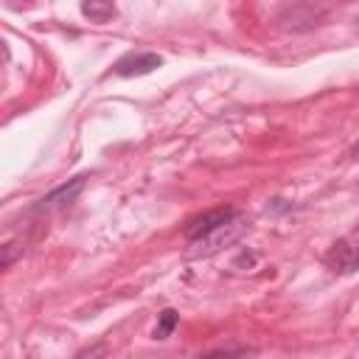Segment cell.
Wrapping results in <instances>:
<instances>
[{
    "mask_svg": "<svg viewBox=\"0 0 359 359\" xmlns=\"http://www.w3.org/2000/svg\"><path fill=\"white\" fill-rule=\"evenodd\" d=\"M233 216H236V210H233V208H216V210H208V213L196 216V219L185 227V238H188V241H196V238L208 236L210 230H216L219 224L230 222Z\"/></svg>",
    "mask_w": 359,
    "mask_h": 359,
    "instance_id": "4",
    "label": "cell"
},
{
    "mask_svg": "<svg viewBox=\"0 0 359 359\" xmlns=\"http://www.w3.org/2000/svg\"><path fill=\"white\" fill-rule=\"evenodd\" d=\"M247 230H250V222L236 213L230 222L219 224V227L210 230L208 236H202V238H196V241H188V258H208V255L219 252L222 247L236 244Z\"/></svg>",
    "mask_w": 359,
    "mask_h": 359,
    "instance_id": "1",
    "label": "cell"
},
{
    "mask_svg": "<svg viewBox=\"0 0 359 359\" xmlns=\"http://www.w3.org/2000/svg\"><path fill=\"white\" fill-rule=\"evenodd\" d=\"M325 264H328L331 272H339V275L356 272V269H359V241H348V238L337 241V244L328 250Z\"/></svg>",
    "mask_w": 359,
    "mask_h": 359,
    "instance_id": "3",
    "label": "cell"
},
{
    "mask_svg": "<svg viewBox=\"0 0 359 359\" xmlns=\"http://www.w3.org/2000/svg\"><path fill=\"white\" fill-rule=\"evenodd\" d=\"M81 191H84V177H73L70 182H65V185L53 188L48 196H42L36 208H59V205H70Z\"/></svg>",
    "mask_w": 359,
    "mask_h": 359,
    "instance_id": "5",
    "label": "cell"
},
{
    "mask_svg": "<svg viewBox=\"0 0 359 359\" xmlns=\"http://www.w3.org/2000/svg\"><path fill=\"white\" fill-rule=\"evenodd\" d=\"M351 160H359V140H356L353 149H351Z\"/></svg>",
    "mask_w": 359,
    "mask_h": 359,
    "instance_id": "11",
    "label": "cell"
},
{
    "mask_svg": "<svg viewBox=\"0 0 359 359\" xmlns=\"http://www.w3.org/2000/svg\"><path fill=\"white\" fill-rule=\"evenodd\" d=\"M81 14L90 20V22H107L118 14V8L112 3H101V0H87L81 3Z\"/></svg>",
    "mask_w": 359,
    "mask_h": 359,
    "instance_id": "6",
    "label": "cell"
},
{
    "mask_svg": "<svg viewBox=\"0 0 359 359\" xmlns=\"http://www.w3.org/2000/svg\"><path fill=\"white\" fill-rule=\"evenodd\" d=\"M17 255H22V247H20V244H14V241H8V244L3 247V258H0V264L8 269V266L14 264V258H17Z\"/></svg>",
    "mask_w": 359,
    "mask_h": 359,
    "instance_id": "9",
    "label": "cell"
},
{
    "mask_svg": "<svg viewBox=\"0 0 359 359\" xmlns=\"http://www.w3.org/2000/svg\"><path fill=\"white\" fill-rule=\"evenodd\" d=\"M76 359H107V345H93V348L81 351Z\"/></svg>",
    "mask_w": 359,
    "mask_h": 359,
    "instance_id": "10",
    "label": "cell"
},
{
    "mask_svg": "<svg viewBox=\"0 0 359 359\" xmlns=\"http://www.w3.org/2000/svg\"><path fill=\"white\" fill-rule=\"evenodd\" d=\"M250 351L247 348H222V351H210V353H205L202 359H241V356H247Z\"/></svg>",
    "mask_w": 359,
    "mask_h": 359,
    "instance_id": "8",
    "label": "cell"
},
{
    "mask_svg": "<svg viewBox=\"0 0 359 359\" xmlns=\"http://www.w3.org/2000/svg\"><path fill=\"white\" fill-rule=\"evenodd\" d=\"M163 65V56L151 53V50H137V53H126L115 62V76L121 79H132V76H146L151 70H157Z\"/></svg>",
    "mask_w": 359,
    "mask_h": 359,
    "instance_id": "2",
    "label": "cell"
},
{
    "mask_svg": "<svg viewBox=\"0 0 359 359\" xmlns=\"http://www.w3.org/2000/svg\"><path fill=\"white\" fill-rule=\"evenodd\" d=\"M177 323H180V314H177L174 309L160 311V320H157V328H154V339H165V337H171V331L177 328Z\"/></svg>",
    "mask_w": 359,
    "mask_h": 359,
    "instance_id": "7",
    "label": "cell"
}]
</instances>
